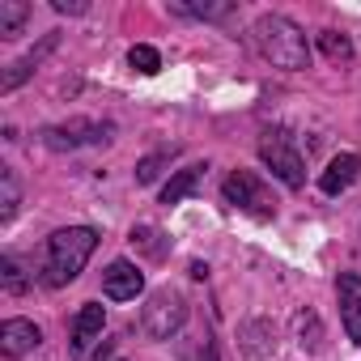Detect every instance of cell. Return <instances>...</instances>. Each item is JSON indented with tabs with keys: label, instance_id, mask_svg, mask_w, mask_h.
<instances>
[{
	"label": "cell",
	"instance_id": "obj_1",
	"mask_svg": "<svg viewBox=\"0 0 361 361\" xmlns=\"http://www.w3.org/2000/svg\"><path fill=\"white\" fill-rule=\"evenodd\" d=\"M251 47H255L272 68H285V73L310 68V43H306L302 26L289 22L285 13H264V18H255V26H251Z\"/></svg>",
	"mask_w": 361,
	"mask_h": 361
},
{
	"label": "cell",
	"instance_id": "obj_2",
	"mask_svg": "<svg viewBox=\"0 0 361 361\" xmlns=\"http://www.w3.org/2000/svg\"><path fill=\"white\" fill-rule=\"evenodd\" d=\"M98 247V230L90 226H68V230H56L47 238V259H43V285L51 289H64L68 281L81 276V268L90 264Z\"/></svg>",
	"mask_w": 361,
	"mask_h": 361
},
{
	"label": "cell",
	"instance_id": "obj_3",
	"mask_svg": "<svg viewBox=\"0 0 361 361\" xmlns=\"http://www.w3.org/2000/svg\"><path fill=\"white\" fill-rule=\"evenodd\" d=\"M259 157L285 188H293V192L306 188V161H302V153H298V145L285 128H272V132L259 136Z\"/></svg>",
	"mask_w": 361,
	"mask_h": 361
},
{
	"label": "cell",
	"instance_id": "obj_4",
	"mask_svg": "<svg viewBox=\"0 0 361 361\" xmlns=\"http://www.w3.org/2000/svg\"><path fill=\"white\" fill-rule=\"evenodd\" d=\"M183 323H188V302L174 289H157L140 310V331L149 340H170V336L183 331Z\"/></svg>",
	"mask_w": 361,
	"mask_h": 361
},
{
	"label": "cell",
	"instance_id": "obj_5",
	"mask_svg": "<svg viewBox=\"0 0 361 361\" xmlns=\"http://www.w3.org/2000/svg\"><path fill=\"white\" fill-rule=\"evenodd\" d=\"M221 196H226L230 209L251 213V217H259V221L276 217V200H272V192L259 183V174H251V170H234V174H226Z\"/></svg>",
	"mask_w": 361,
	"mask_h": 361
},
{
	"label": "cell",
	"instance_id": "obj_6",
	"mask_svg": "<svg viewBox=\"0 0 361 361\" xmlns=\"http://www.w3.org/2000/svg\"><path fill=\"white\" fill-rule=\"evenodd\" d=\"M111 132H115V128H111V123H98V119H68V123L43 128L39 136H43L47 149L64 153V149H81V145H106Z\"/></svg>",
	"mask_w": 361,
	"mask_h": 361
},
{
	"label": "cell",
	"instance_id": "obj_7",
	"mask_svg": "<svg viewBox=\"0 0 361 361\" xmlns=\"http://www.w3.org/2000/svg\"><path fill=\"white\" fill-rule=\"evenodd\" d=\"M102 327H106V310L98 302H85L73 319V331H68V357H85L102 340Z\"/></svg>",
	"mask_w": 361,
	"mask_h": 361
},
{
	"label": "cell",
	"instance_id": "obj_8",
	"mask_svg": "<svg viewBox=\"0 0 361 361\" xmlns=\"http://www.w3.org/2000/svg\"><path fill=\"white\" fill-rule=\"evenodd\" d=\"M140 289H145V272H140L136 264H128V259H115V264L102 272V293H106L111 302H132Z\"/></svg>",
	"mask_w": 361,
	"mask_h": 361
},
{
	"label": "cell",
	"instance_id": "obj_9",
	"mask_svg": "<svg viewBox=\"0 0 361 361\" xmlns=\"http://www.w3.org/2000/svg\"><path fill=\"white\" fill-rule=\"evenodd\" d=\"M56 43H60V35H47L39 47H30L26 56H18V60L5 68V77H0V94H13L22 81H30V77H35V68H39V64H43V60L56 51Z\"/></svg>",
	"mask_w": 361,
	"mask_h": 361
},
{
	"label": "cell",
	"instance_id": "obj_10",
	"mask_svg": "<svg viewBox=\"0 0 361 361\" xmlns=\"http://www.w3.org/2000/svg\"><path fill=\"white\" fill-rule=\"evenodd\" d=\"M336 293H340V319H344V331H348L353 344H361V276H357V272H340Z\"/></svg>",
	"mask_w": 361,
	"mask_h": 361
},
{
	"label": "cell",
	"instance_id": "obj_11",
	"mask_svg": "<svg viewBox=\"0 0 361 361\" xmlns=\"http://www.w3.org/2000/svg\"><path fill=\"white\" fill-rule=\"evenodd\" d=\"M357 174H361V157L357 153H336L327 161V170L319 174V188H323V196H340L357 183Z\"/></svg>",
	"mask_w": 361,
	"mask_h": 361
},
{
	"label": "cell",
	"instance_id": "obj_12",
	"mask_svg": "<svg viewBox=\"0 0 361 361\" xmlns=\"http://www.w3.org/2000/svg\"><path fill=\"white\" fill-rule=\"evenodd\" d=\"M39 344H43V331L30 319H5L0 323V353L5 357H22V353H30Z\"/></svg>",
	"mask_w": 361,
	"mask_h": 361
},
{
	"label": "cell",
	"instance_id": "obj_13",
	"mask_svg": "<svg viewBox=\"0 0 361 361\" xmlns=\"http://www.w3.org/2000/svg\"><path fill=\"white\" fill-rule=\"evenodd\" d=\"M204 170H209V166H188V170H178L170 183L161 188V204H183V200L204 183Z\"/></svg>",
	"mask_w": 361,
	"mask_h": 361
},
{
	"label": "cell",
	"instance_id": "obj_14",
	"mask_svg": "<svg viewBox=\"0 0 361 361\" xmlns=\"http://www.w3.org/2000/svg\"><path fill=\"white\" fill-rule=\"evenodd\" d=\"M26 18H30L26 0H0V39H18Z\"/></svg>",
	"mask_w": 361,
	"mask_h": 361
},
{
	"label": "cell",
	"instance_id": "obj_15",
	"mask_svg": "<svg viewBox=\"0 0 361 361\" xmlns=\"http://www.w3.org/2000/svg\"><path fill=\"white\" fill-rule=\"evenodd\" d=\"M22 204V188H18V174L9 166H0V221H13Z\"/></svg>",
	"mask_w": 361,
	"mask_h": 361
},
{
	"label": "cell",
	"instance_id": "obj_16",
	"mask_svg": "<svg viewBox=\"0 0 361 361\" xmlns=\"http://www.w3.org/2000/svg\"><path fill=\"white\" fill-rule=\"evenodd\" d=\"M319 51H323L331 64H348V60H353V43H348V35H340V30H319Z\"/></svg>",
	"mask_w": 361,
	"mask_h": 361
},
{
	"label": "cell",
	"instance_id": "obj_17",
	"mask_svg": "<svg viewBox=\"0 0 361 361\" xmlns=\"http://www.w3.org/2000/svg\"><path fill=\"white\" fill-rule=\"evenodd\" d=\"M0 289L5 293H26L30 289V281H26V272L13 255H0Z\"/></svg>",
	"mask_w": 361,
	"mask_h": 361
},
{
	"label": "cell",
	"instance_id": "obj_18",
	"mask_svg": "<svg viewBox=\"0 0 361 361\" xmlns=\"http://www.w3.org/2000/svg\"><path fill=\"white\" fill-rule=\"evenodd\" d=\"M128 64H132L140 77H153V73L161 68V56H157V47H149V43H136V47L128 51Z\"/></svg>",
	"mask_w": 361,
	"mask_h": 361
},
{
	"label": "cell",
	"instance_id": "obj_19",
	"mask_svg": "<svg viewBox=\"0 0 361 361\" xmlns=\"http://www.w3.org/2000/svg\"><path fill=\"white\" fill-rule=\"evenodd\" d=\"M132 247L149 251L153 259H161V255H166V243H161V234H157L153 226H132Z\"/></svg>",
	"mask_w": 361,
	"mask_h": 361
},
{
	"label": "cell",
	"instance_id": "obj_20",
	"mask_svg": "<svg viewBox=\"0 0 361 361\" xmlns=\"http://www.w3.org/2000/svg\"><path fill=\"white\" fill-rule=\"evenodd\" d=\"M234 5H170V13H178V18H204V22H217V18H226Z\"/></svg>",
	"mask_w": 361,
	"mask_h": 361
},
{
	"label": "cell",
	"instance_id": "obj_21",
	"mask_svg": "<svg viewBox=\"0 0 361 361\" xmlns=\"http://www.w3.org/2000/svg\"><path fill=\"white\" fill-rule=\"evenodd\" d=\"M170 153H174V149H161V153H153V157L136 161V183H153V178L161 174V166L170 161Z\"/></svg>",
	"mask_w": 361,
	"mask_h": 361
},
{
	"label": "cell",
	"instance_id": "obj_22",
	"mask_svg": "<svg viewBox=\"0 0 361 361\" xmlns=\"http://www.w3.org/2000/svg\"><path fill=\"white\" fill-rule=\"evenodd\" d=\"M51 5H56V13H85L90 9L85 0H51Z\"/></svg>",
	"mask_w": 361,
	"mask_h": 361
}]
</instances>
